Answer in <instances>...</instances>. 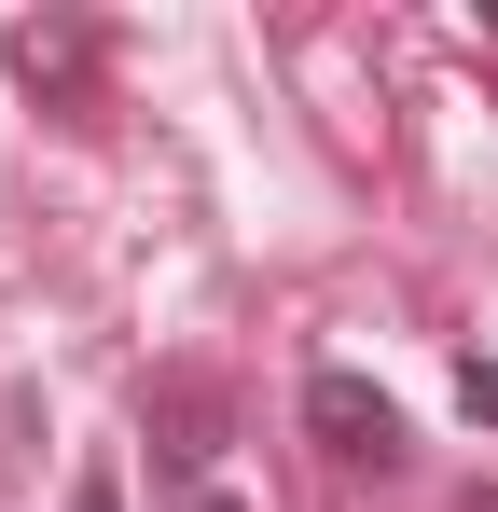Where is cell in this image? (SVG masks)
Instances as JSON below:
<instances>
[{
    "label": "cell",
    "instance_id": "1",
    "mask_svg": "<svg viewBox=\"0 0 498 512\" xmlns=\"http://www.w3.org/2000/svg\"><path fill=\"white\" fill-rule=\"evenodd\" d=\"M305 429H319V457H346V471H402V402L374 388V374H305Z\"/></svg>",
    "mask_w": 498,
    "mask_h": 512
},
{
    "label": "cell",
    "instance_id": "2",
    "mask_svg": "<svg viewBox=\"0 0 498 512\" xmlns=\"http://www.w3.org/2000/svg\"><path fill=\"white\" fill-rule=\"evenodd\" d=\"M139 416H153V457H166V471H208V457H222V388H208V374H153Z\"/></svg>",
    "mask_w": 498,
    "mask_h": 512
},
{
    "label": "cell",
    "instance_id": "3",
    "mask_svg": "<svg viewBox=\"0 0 498 512\" xmlns=\"http://www.w3.org/2000/svg\"><path fill=\"white\" fill-rule=\"evenodd\" d=\"M457 388H471V416L498 429V360H471V374H457Z\"/></svg>",
    "mask_w": 498,
    "mask_h": 512
},
{
    "label": "cell",
    "instance_id": "4",
    "mask_svg": "<svg viewBox=\"0 0 498 512\" xmlns=\"http://www.w3.org/2000/svg\"><path fill=\"white\" fill-rule=\"evenodd\" d=\"M70 512H125V499H111V471H83V485H70Z\"/></svg>",
    "mask_w": 498,
    "mask_h": 512
},
{
    "label": "cell",
    "instance_id": "5",
    "mask_svg": "<svg viewBox=\"0 0 498 512\" xmlns=\"http://www.w3.org/2000/svg\"><path fill=\"white\" fill-rule=\"evenodd\" d=\"M180 512H249V499H222V485H194V499H180Z\"/></svg>",
    "mask_w": 498,
    "mask_h": 512
},
{
    "label": "cell",
    "instance_id": "6",
    "mask_svg": "<svg viewBox=\"0 0 498 512\" xmlns=\"http://www.w3.org/2000/svg\"><path fill=\"white\" fill-rule=\"evenodd\" d=\"M457 512H498V485H471V499H457Z\"/></svg>",
    "mask_w": 498,
    "mask_h": 512
}]
</instances>
